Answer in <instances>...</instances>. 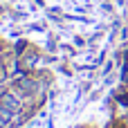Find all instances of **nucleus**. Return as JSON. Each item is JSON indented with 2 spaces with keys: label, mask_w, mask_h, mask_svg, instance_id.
I'll use <instances>...</instances> for the list:
<instances>
[{
  "label": "nucleus",
  "mask_w": 128,
  "mask_h": 128,
  "mask_svg": "<svg viewBox=\"0 0 128 128\" xmlns=\"http://www.w3.org/2000/svg\"><path fill=\"white\" fill-rule=\"evenodd\" d=\"M0 108H4V110H9V112H18L20 110V101L11 94V92H2L0 94Z\"/></svg>",
  "instance_id": "obj_1"
}]
</instances>
